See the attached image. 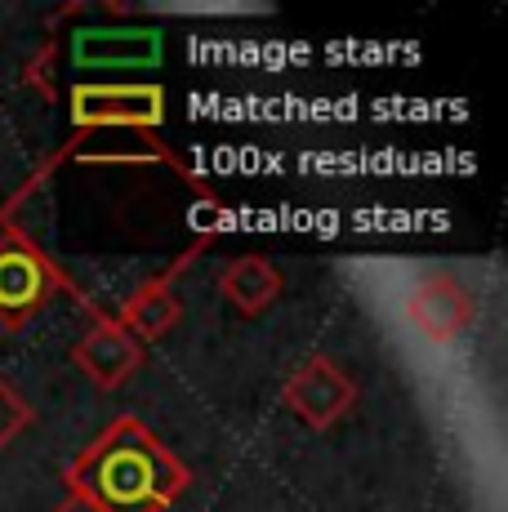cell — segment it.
<instances>
[{
  "label": "cell",
  "mask_w": 508,
  "mask_h": 512,
  "mask_svg": "<svg viewBox=\"0 0 508 512\" xmlns=\"http://www.w3.org/2000/svg\"><path fill=\"white\" fill-rule=\"evenodd\" d=\"M67 495L103 512H170L192 486V472L139 415H116L72 464L63 468Z\"/></svg>",
  "instance_id": "1"
},
{
  "label": "cell",
  "mask_w": 508,
  "mask_h": 512,
  "mask_svg": "<svg viewBox=\"0 0 508 512\" xmlns=\"http://www.w3.org/2000/svg\"><path fill=\"white\" fill-rule=\"evenodd\" d=\"M58 294L85 303L81 285H72L63 268L32 241L23 228H0V330H23Z\"/></svg>",
  "instance_id": "2"
},
{
  "label": "cell",
  "mask_w": 508,
  "mask_h": 512,
  "mask_svg": "<svg viewBox=\"0 0 508 512\" xmlns=\"http://www.w3.org/2000/svg\"><path fill=\"white\" fill-rule=\"evenodd\" d=\"M170 116V98L152 81H81L67 90L72 134L99 130H161Z\"/></svg>",
  "instance_id": "3"
},
{
  "label": "cell",
  "mask_w": 508,
  "mask_h": 512,
  "mask_svg": "<svg viewBox=\"0 0 508 512\" xmlns=\"http://www.w3.org/2000/svg\"><path fill=\"white\" fill-rule=\"evenodd\" d=\"M63 63L72 85L94 81L99 72H143L161 63V32L148 27H76L63 36Z\"/></svg>",
  "instance_id": "4"
},
{
  "label": "cell",
  "mask_w": 508,
  "mask_h": 512,
  "mask_svg": "<svg viewBox=\"0 0 508 512\" xmlns=\"http://www.w3.org/2000/svg\"><path fill=\"white\" fill-rule=\"evenodd\" d=\"M281 401L299 423H308L312 432H330L348 410L357 406V383L339 361L330 357H308L304 366L286 379Z\"/></svg>",
  "instance_id": "5"
},
{
  "label": "cell",
  "mask_w": 508,
  "mask_h": 512,
  "mask_svg": "<svg viewBox=\"0 0 508 512\" xmlns=\"http://www.w3.org/2000/svg\"><path fill=\"white\" fill-rule=\"evenodd\" d=\"M210 241H214V236H197V241H192L188 250H183L179 259H174L170 268L161 272V277H148L134 294H125V303L116 308V321H121V326L130 330L134 339L143 343V348H148V343H156V339H165V334L179 326V317H183L179 277L201 259V250H205Z\"/></svg>",
  "instance_id": "6"
},
{
  "label": "cell",
  "mask_w": 508,
  "mask_h": 512,
  "mask_svg": "<svg viewBox=\"0 0 508 512\" xmlns=\"http://www.w3.org/2000/svg\"><path fill=\"white\" fill-rule=\"evenodd\" d=\"M72 366L81 370L99 392H116L134 370L143 366V343L134 339L116 317L90 308V330L76 339Z\"/></svg>",
  "instance_id": "7"
},
{
  "label": "cell",
  "mask_w": 508,
  "mask_h": 512,
  "mask_svg": "<svg viewBox=\"0 0 508 512\" xmlns=\"http://www.w3.org/2000/svg\"><path fill=\"white\" fill-rule=\"evenodd\" d=\"M406 321L428 343L446 348L473 326V299L451 272H424L406 294Z\"/></svg>",
  "instance_id": "8"
},
{
  "label": "cell",
  "mask_w": 508,
  "mask_h": 512,
  "mask_svg": "<svg viewBox=\"0 0 508 512\" xmlns=\"http://www.w3.org/2000/svg\"><path fill=\"white\" fill-rule=\"evenodd\" d=\"M286 281L263 254H241L219 272V294L241 312V317H259L281 299Z\"/></svg>",
  "instance_id": "9"
},
{
  "label": "cell",
  "mask_w": 508,
  "mask_h": 512,
  "mask_svg": "<svg viewBox=\"0 0 508 512\" xmlns=\"http://www.w3.org/2000/svg\"><path fill=\"white\" fill-rule=\"evenodd\" d=\"M32 419H36L32 401L18 392L14 379H5V374H0V450L14 446V441L32 428Z\"/></svg>",
  "instance_id": "10"
},
{
  "label": "cell",
  "mask_w": 508,
  "mask_h": 512,
  "mask_svg": "<svg viewBox=\"0 0 508 512\" xmlns=\"http://www.w3.org/2000/svg\"><path fill=\"white\" fill-rule=\"evenodd\" d=\"M50 512H103V508H94L90 499H81V495H67L63 504H58V508H50Z\"/></svg>",
  "instance_id": "11"
}]
</instances>
